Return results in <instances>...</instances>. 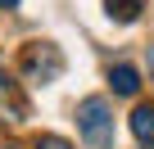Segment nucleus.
I'll list each match as a JSON object with an SVG mask.
<instances>
[{
    "label": "nucleus",
    "instance_id": "nucleus-2",
    "mask_svg": "<svg viewBox=\"0 0 154 149\" xmlns=\"http://www.w3.org/2000/svg\"><path fill=\"white\" fill-rule=\"evenodd\" d=\"M23 72L32 82H54L59 72H63V54H59V45H50V41H32L27 50H23Z\"/></svg>",
    "mask_w": 154,
    "mask_h": 149
},
{
    "label": "nucleus",
    "instance_id": "nucleus-6",
    "mask_svg": "<svg viewBox=\"0 0 154 149\" xmlns=\"http://www.w3.org/2000/svg\"><path fill=\"white\" fill-rule=\"evenodd\" d=\"M36 149H72V145H68L63 136H41V140H36Z\"/></svg>",
    "mask_w": 154,
    "mask_h": 149
},
{
    "label": "nucleus",
    "instance_id": "nucleus-7",
    "mask_svg": "<svg viewBox=\"0 0 154 149\" xmlns=\"http://www.w3.org/2000/svg\"><path fill=\"white\" fill-rule=\"evenodd\" d=\"M14 5H18V0H0V9H14Z\"/></svg>",
    "mask_w": 154,
    "mask_h": 149
},
{
    "label": "nucleus",
    "instance_id": "nucleus-4",
    "mask_svg": "<svg viewBox=\"0 0 154 149\" xmlns=\"http://www.w3.org/2000/svg\"><path fill=\"white\" fill-rule=\"evenodd\" d=\"M109 82H113V91H118V95H136V91H140V72H136L131 63H118Z\"/></svg>",
    "mask_w": 154,
    "mask_h": 149
},
{
    "label": "nucleus",
    "instance_id": "nucleus-1",
    "mask_svg": "<svg viewBox=\"0 0 154 149\" xmlns=\"http://www.w3.org/2000/svg\"><path fill=\"white\" fill-rule=\"evenodd\" d=\"M77 127H82L86 145L109 149V145H113V109H109V100H104V95L82 100V104H77Z\"/></svg>",
    "mask_w": 154,
    "mask_h": 149
},
{
    "label": "nucleus",
    "instance_id": "nucleus-9",
    "mask_svg": "<svg viewBox=\"0 0 154 149\" xmlns=\"http://www.w3.org/2000/svg\"><path fill=\"white\" fill-rule=\"evenodd\" d=\"M5 149H18V145H5Z\"/></svg>",
    "mask_w": 154,
    "mask_h": 149
},
{
    "label": "nucleus",
    "instance_id": "nucleus-5",
    "mask_svg": "<svg viewBox=\"0 0 154 149\" xmlns=\"http://www.w3.org/2000/svg\"><path fill=\"white\" fill-rule=\"evenodd\" d=\"M140 5H145V0H104L109 18H118V23H131V18L140 14Z\"/></svg>",
    "mask_w": 154,
    "mask_h": 149
},
{
    "label": "nucleus",
    "instance_id": "nucleus-8",
    "mask_svg": "<svg viewBox=\"0 0 154 149\" xmlns=\"http://www.w3.org/2000/svg\"><path fill=\"white\" fill-rule=\"evenodd\" d=\"M149 72H154V50H149Z\"/></svg>",
    "mask_w": 154,
    "mask_h": 149
},
{
    "label": "nucleus",
    "instance_id": "nucleus-3",
    "mask_svg": "<svg viewBox=\"0 0 154 149\" xmlns=\"http://www.w3.org/2000/svg\"><path fill=\"white\" fill-rule=\"evenodd\" d=\"M131 136H136L140 145H154V104H140V109L131 113Z\"/></svg>",
    "mask_w": 154,
    "mask_h": 149
}]
</instances>
